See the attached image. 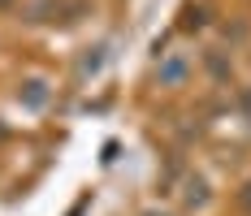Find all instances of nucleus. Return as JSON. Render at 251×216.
Masks as SVG:
<instances>
[{"label": "nucleus", "mask_w": 251, "mask_h": 216, "mask_svg": "<svg viewBox=\"0 0 251 216\" xmlns=\"http://www.w3.org/2000/svg\"><path fill=\"white\" fill-rule=\"evenodd\" d=\"M186 73H191V61H186L182 52H169V56L160 61L156 78H160V87H182V82H186Z\"/></svg>", "instance_id": "f257e3e1"}, {"label": "nucleus", "mask_w": 251, "mask_h": 216, "mask_svg": "<svg viewBox=\"0 0 251 216\" xmlns=\"http://www.w3.org/2000/svg\"><path fill=\"white\" fill-rule=\"evenodd\" d=\"M22 99L30 104V108H44V104H48V82H44V78H30V82H22Z\"/></svg>", "instance_id": "f03ea898"}, {"label": "nucleus", "mask_w": 251, "mask_h": 216, "mask_svg": "<svg viewBox=\"0 0 251 216\" xmlns=\"http://www.w3.org/2000/svg\"><path fill=\"white\" fill-rule=\"evenodd\" d=\"M243 208L251 212V186H243Z\"/></svg>", "instance_id": "7ed1b4c3"}]
</instances>
